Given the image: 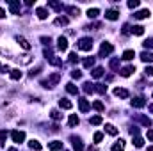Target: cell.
Instances as JSON below:
<instances>
[{
    "mask_svg": "<svg viewBox=\"0 0 153 151\" xmlns=\"http://www.w3.org/2000/svg\"><path fill=\"white\" fill-rule=\"evenodd\" d=\"M77 48L82 50V52H89L93 48V39L91 37H80L78 43H77Z\"/></svg>",
    "mask_w": 153,
    "mask_h": 151,
    "instance_id": "obj_1",
    "label": "cell"
},
{
    "mask_svg": "<svg viewBox=\"0 0 153 151\" xmlns=\"http://www.w3.org/2000/svg\"><path fill=\"white\" fill-rule=\"evenodd\" d=\"M59 80H61V73H52L48 77V80H43L41 82V85H43V87H54V85L59 84Z\"/></svg>",
    "mask_w": 153,
    "mask_h": 151,
    "instance_id": "obj_2",
    "label": "cell"
},
{
    "mask_svg": "<svg viewBox=\"0 0 153 151\" xmlns=\"http://www.w3.org/2000/svg\"><path fill=\"white\" fill-rule=\"evenodd\" d=\"M114 52V46L111 45V43H102V46H100V57H107V55H111Z\"/></svg>",
    "mask_w": 153,
    "mask_h": 151,
    "instance_id": "obj_3",
    "label": "cell"
},
{
    "mask_svg": "<svg viewBox=\"0 0 153 151\" xmlns=\"http://www.w3.org/2000/svg\"><path fill=\"white\" fill-rule=\"evenodd\" d=\"M78 109H80V112H82V114L89 112V109H91V103L87 101V98H80V100H78Z\"/></svg>",
    "mask_w": 153,
    "mask_h": 151,
    "instance_id": "obj_4",
    "label": "cell"
},
{
    "mask_svg": "<svg viewBox=\"0 0 153 151\" xmlns=\"http://www.w3.org/2000/svg\"><path fill=\"white\" fill-rule=\"evenodd\" d=\"M11 139H13L14 142L20 144V142H23V140H25V133H23V132H20V130H13V132H11Z\"/></svg>",
    "mask_w": 153,
    "mask_h": 151,
    "instance_id": "obj_5",
    "label": "cell"
},
{
    "mask_svg": "<svg viewBox=\"0 0 153 151\" xmlns=\"http://www.w3.org/2000/svg\"><path fill=\"white\" fill-rule=\"evenodd\" d=\"M130 103H132V107H134V109H142V107L146 105V100H144L142 96H137V98H134Z\"/></svg>",
    "mask_w": 153,
    "mask_h": 151,
    "instance_id": "obj_6",
    "label": "cell"
},
{
    "mask_svg": "<svg viewBox=\"0 0 153 151\" xmlns=\"http://www.w3.org/2000/svg\"><path fill=\"white\" fill-rule=\"evenodd\" d=\"M71 142H73V149H75V151H84V144H82V140H80L78 137L71 135Z\"/></svg>",
    "mask_w": 153,
    "mask_h": 151,
    "instance_id": "obj_7",
    "label": "cell"
},
{
    "mask_svg": "<svg viewBox=\"0 0 153 151\" xmlns=\"http://www.w3.org/2000/svg\"><path fill=\"white\" fill-rule=\"evenodd\" d=\"M57 48H59L61 52H64V50H68V39L61 36V37L57 39Z\"/></svg>",
    "mask_w": 153,
    "mask_h": 151,
    "instance_id": "obj_8",
    "label": "cell"
},
{
    "mask_svg": "<svg viewBox=\"0 0 153 151\" xmlns=\"http://www.w3.org/2000/svg\"><path fill=\"white\" fill-rule=\"evenodd\" d=\"M105 18L111 20V21H114V20L119 18V11H116V9H109V11L105 13Z\"/></svg>",
    "mask_w": 153,
    "mask_h": 151,
    "instance_id": "obj_9",
    "label": "cell"
},
{
    "mask_svg": "<svg viewBox=\"0 0 153 151\" xmlns=\"http://www.w3.org/2000/svg\"><path fill=\"white\" fill-rule=\"evenodd\" d=\"M20 2L18 0H13V2H9V11H11V14H18L20 13Z\"/></svg>",
    "mask_w": 153,
    "mask_h": 151,
    "instance_id": "obj_10",
    "label": "cell"
},
{
    "mask_svg": "<svg viewBox=\"0 0 153 151\" xmlns=\"http://www.w3.org/2000/svg\"><path fill=\"white\" fill-rule=\"evenodd\" d=\"M114 96L126 100V98H128V91H126V89H121V87H116V89H114Z\"/></svg>",
    "mask_w": 153,
    "mask_h": 151,
    "instance_id": "obj_11",
    "label": "cell"
},
{
    "mask_svg": "<svg viewBox=\"0 0 153 151\" xmlns=\"http://www.w3.org/2000/svg\"><path fill=\"white\" fill-rule=\"evenodd\" d=\"M16 41L20 43V46H21V48H25V50H30V43H29V41H27L25 37L18 36V37H16Z\"/></svg>",
    "mask_w": 153,
    "mask_h": 151,
    "instance_id": "obj_12",
    "label": "cell"
},
{
    "mask_svg": "<svg viewBox=\"0 0 153 151\" xmlns=\"http://www.w3.org/2000/svg\"><path fill=\"white\" fill-rule=\"evenodd\" d=\"M48 149H50V151H61V149H62V142H61V140H54V142L48 144Z\"/></svg>",
    "mask_w": 153,
    "mask_h": 151,
    "instance_id": "obj_13",
    "label": "cell"
},
{
    "mask_svg": "<svg viewBox=\"0 0 153 151\" xmlns=\"http://www.w3.org/2000/svg\"><path fill=\"white\" fill-rule=\"evenodd\" d=\"M134 71H135V68H134V66H126V68H123V70L119 71V75L126 78V77H130V75H132Z\"/></svg>",
    "mask_w": 153,
    "mask_h": 151,
    "instance_id": "obj_14",
    "label": "cell"
},
{
    "mask_svg": "<svg viewBox=\"0 0 153 151\" xmlns=\"http://www.w3.org/2000/svg\"><path fill=\"white\" fill-rule=\"evenodd\" d=\"M59 107H61V109H66V110H70L73 105H71V101H70V100L62 98V100H59Z\"/></svg>",
    "mask_w": 153,
    "mask_h": 151,
    "instance_id": "obj_15",
    "label": "cell"
},
{
    "mask_svg": "<svg viewBox=\"0 0 153 151\" xmlns=\"http://www.w3.org/2000/svg\"><path fill=\"white\" fill-rule=\"evenodd\" d=\"M66 93H70V94H75V96H77V94H78V87H77L75 84H71V82H70V84H66Z\"/></svg>",
    "mask_w": 153,
    "mask_h": 151,
    "instance_id": "obj_16",
    "label": "cell"
},
{
    "mask_svg": "<svg viewBox=\"0 0 153 151\" xmlns=\"http://www.w3.org/2000/svg\"><path fill=\"white\" fill-rule=\"evenodd\" d=\"M134 16H135L137 20H144V18H149V11H148V9H141V11H137Z\"/></svg>",
    "mask_w": 153,
    "mask_h": 151,
    "instance_id": "obj_17",
    "label": "cell"
},
{
    "mask_svg": "<svg viewBox=\"0 0 153 151\" xmlns=\"http://www.w3.org/2000/svg\"><path fill=\"white\" fill-rule=\"evenodd\" d=\"M105 132L109 135H118V128L114 124H105Z\"/></svg>",
    "mask_w": 153,
    "mask_h": 151,
    "instance_id": "obj_18",
    "label": "cell"
},
{
    "mask_svg": "<svg viewBox=\"0 0 153 151\" xmlns=\"http://www.w3.org/2000/svg\"><path fill=\"white\" fill-rule=\"evenodd\" d=\"M36 14H37L39 20H45V18L48 16V11H47V9H43V7H37V9H36Z\"/></svg>",
    "mask_w": 153,
    "mask_h": 151,
    "instance_id": "obj_19",
    "label": "cell"
},
{
    "mask_svg": "<svg viewBox=\"0 0 153 151\" xmlns=\"http://www.w3.org/2000/svg\"><path fill=\"white\" fill-rule=\"evenodd\" d=\"M103 73H105V70H103V68H100V66H98V68H94V70L91 71V75H93L94 78H102V77H103Z\"/></svg>",
    "mask_w": 153,
    "mask_h": 151,
    "instance_id": "obj_20",
    "label": "cell"
},
{
    "mask_svg": "<svg viewBox=\"0 0 153 151\" xmlns=\"http://www.w3.org/2000/svg\"><path fill=\"white\" fill-rule=\"evenodd\" d=\"M54 23H55V25H68V23H70V20H68L66 16H59V18H55Z\"/></svg>",
    "mask_w": 153,
    "mask_h": 151,
    "instance_id": "obj_21",
    "label": "cell"
},
{
    "mask_svg": "<svg viewBox=\"0 0 153 151\" xmlns=\"http://www.w3.org/2000/svg\"><path fill=\"white\" fill-rule=\"evenodd\" d=\"M93 91H94V84L85 82V84H84V93H85V94H91Z\"/></svg>",
    "mask_w": 153,
    "mask_h": 151,
    "instance_id": "obj_22",
    "label": "cell"
},
{
    "mask_svg": "<svg viewBox=\"0 0 153 151\" xmlns=\"http://www.w3.org/2000/svg\"><path fill=\"white\" fill-rule=\"evenodd\" d=\"M141 60H142V62H151V60H153V53L142 52V53H141Z\"/></svg>",
    "mask_w": 153,
    "mask_h": 151,
    "instance_id": "obj_23",
    "label": "cell"
},
{
    "mask_svg": "<svg viewBox=\"0 0 153 151\" xmlns=\"http://www.w3.org/2000/svg\"><path fill=\"white\" fill-rule=\"evenodd\" d=\"M94 91L100 93V94H105V93H107V85H103V84H94Z\"/></svg>",
    "mask_w": 153,
    "mask_h": 151,
    "instance_id": "obj_24",
    "label": "cell"
},
{
    "mask_svg": "<svg viewBox=\"0 0 153 151\" xmlns=\"http://www.w3.org/2000/svg\"><path fill=\"white\" fill-rule=\"evenodd\" d=\"M9 77H11L13 80H20V78H21V71H20V70H11V71H9Z\"/></svg>",
    "mask_w": 153,
    "mask_h": 151,
    "instance_id": "obj_25",
    "label": "cell"
},
{
    "mask_svg": "<svg viewBox=\"0 0 153 151\" xmlns=\"http://www.w3.org/2000/svg\"><path fill=\"white\" fill-rule=\"evenodd\" d=\"M68 124H70L71 128H75V126L78 124V116H77V114H71V116H70V121H68Z\"/></svg>",
    "mask_w": 153,
    "mask_h": 151,
    "instance_id": "obj_26",
    "label": "cell"
},
{
    "mask_svg": "<svg viewBox=\"0 0 153 151\" xmlns=\"http://www.w3.org/2000/svg\"><path fill=\"white\" fill-rule=\"evenodd\" d=\"M137 119H139V121H141L144 126H148V128L153 124V123H151V119H149V117H146V116H137Z\"/></svg>",
    "mask_w": 153,
    "mask_h": 151,
    "instance_id": "obj_27",
    "label": "cell"
},
{
    "mask_svg": "<svg viewBox=\"0 0 153 151\" xmlns=\"http://www.w3.org/2000/svg\"><path fill=\"white\" fill-rule=\"evenodd\" d=\"M134 57H135V52H134V50H126V52L123 53V59H125V60H132Z\"/></svg>",
    "mask_w": 153,
    "mask_h": 151,
    "instance_id": "obj_28",
    "label": "cell"
},
{
    "mask_svg": "<svg viewBox=\"0 0 153 151\" xmlns=\"http://www.w3.org/2000/svg\"><path fill=\"white\" fill-rule=\"evenodd\" d=\"M29 147L34 149V151H39V149H41V144H39V140H34V139H32V140L29 142Z\"/></svg>",
    "mask_w": 153,
    "mask_h": 151,
    "instance_id": "obj_29",
    "label": "cell"
},
{
    "mask_svg": "<svg viewBox=\"0 0 153 151\" xmlns=\"http://www.w3.org/2000/svg\"><path fill=\"white\" fill-rule=\"evenodd\" d=\"M94 66V57H87L84 60V68H93Z\"/></svg>",
    "mask_w": 153,
    "mask_h": 151,
    "instance_id": "obj_30",
    "label": "cell"
},
{
    "mask_svg": "<svg viewBox=\"0 0 153 151\" xmlns=\"http://www.w3.org/2000/svg\"><path fill=\"white\" fill-rule=\"evenodd\" d=\"M132 32H134L135 36H142V34H144V27H142V25H135V27L132 29Z\"/></svg>",
    "mask_w": 153,
    "mask_h": 151,
    "instance_id": "obj_31",
    "label": "cell"
},
{
    "mask_svg": "<svg viewBox=\"0 0 153 151\" xmlns=\"http://www.w3.org/2000/svg\"><path fill=\"white\" fill-rule=\"evenodd\" d=\"M48 6H50V7H54L55 11H62V7H64L62 4H59V2H54V0H50V2H48Z\"/></svg>",
    "mask_w": 153,
    "mask_h": 151,
    "instance_id": "obj_32",
    "label": "cell"
},
{
    "mask_svg": "<svg viewBox=\"0 0 153 151\" xmlns=\"http://www.w3.org/2000/svg\"><path fill=\"white\" fill-rule=\"evenodd\" d=\"M93 109L98 110V112H103V110H105V107H103L102 101H94V103H93Z\"/></svg>",
    "mask_w": 153,
    "mask_h": 151,
    "instance_id": "obj_33",
    "label": "cell"
},
{
    "mask_svg": "<svg viewBox=\"0 0 153 151\" xmlns=\"http://www.w3.org/2000/svg\"><path fill=\"white\" fill-rule=\"evenodd\" d=\"M123 149H125V142L123 140H119V142H116L112 146V151H123Z\"/></svg>",
    "mask_w": 153,
    "mask_h": 151,
    "instance_id": "obj_34",
    "label": "cell"
},
{
    "mask_svg": "<svg viewBox=\"0 0 153 151\" xmlns=\"http://www.w3.org/2000/svg\"><path fill=\"white\" fill-rule=\"evenodd\" d=\"M66 11H68V13H70L71 16H78V13H80V11H78V7H73V6L66 7Z\"/></svg>",
    "mask_w": 153,
    "mask_h": 151,
    "instance_id": "obj_35",
    "label": "cell"
},
{
    "mask_svg": "<svg viewBox=\"0 0 153 151\" xmlns=\"http://www.w3.org/2000/svg\"><path fill=\"white\" fill-rule=\"evenodd\" d=\"M134 146H135V147H142V146H144V140L137 135V137H134Z\"/></svg>",
    "mask_w": 153,
    "mask_h": 151,
    "instance_id": "obj_36",
    "label": "cell"
},
{
    "mask_svg": "<svg viewBox=\"0 0 153 151\" xmlns=\"http://www.w3.org/2000/svg\"><path fill=\"white\" fill-rule=\"evenodd\" d=\"M98 14H100V9H96V7H94V9H89V11H87V16H89V18H96Z\"/></svg>",
    "mask_w": 153,
    "mask_h": 151,
    "instance_id": "obj_37",
    "label": "cell"
},
{
    "mask_svg": "<svg viewBox=\"0 0 153 151\" xmlns=\"http://www.w3.org/2000/svg\"><path fill=\"white\" fill-rule=\"evenodd\" d=\"M109 66H111L112 70H118L119 68V59H112L111 62H109Z\"/></svg>",
    "mask_w": 153,
    "mask_h": 151,
    "instance_id": "obj_38",
    "label": "cell"
},
{
    "mask_svg": "<svg viewBox=\"0 0 153 151\" xmlns=\"http://www.w3.org/2000/svg\"><path fill=\"white\" fill-rule=\"evenodd\" d=\"M50 116H52V119H55V121H59V119L62 117V116H61V112H59V110H55V109L50 112Z\"/></svg>",
    "mask_w": 153,
    "mask_h": 151,
    "instance_id": "obj_39",
    "label": "cell"
},
{
    "mask_svg": "<svg viewBox=\"0 0 153 151\" xmlns=\"http://www.w3.org/2000/svg\"><path fill=\"white\" fill-rule=\"evenodd\" d=\"M102 116H94V117H91V124H102Z\"/></svg>",
    "mask_w": 153,
    "mask_h": 151,
    "instance_id": "obj_40",
    "label": "cell"
},
{
    "mask_svg": "<svg viewBox=\"0 0 153 151\" xmlns=\"http://www.w3.org/2000/svg\"><path fill=\"white\" fill-rule=\"evenodd\" d=\"M48 62H50V64H54V66H61V64H62V62H61V59H59V57H52V59H50V60H48Z\"/></svg>",
    "mask_w": 153,
    "mask_h": 151,
    "instance_id": "obj_41",
    "label": "cell"
},
{
    "mask_svg": "<svg viewBox=\"0 0 153 151\" xmlns=\"http://www.w3.org/2000/svg\"><path fill=\"white\" fill-rule=\"evenodd\" d=\"M93 139H94V142H102V140H103V133H100V132H96Z\"/></svg>",
    "mask_w": 153,
    "mask_h": 151,
    "instance_id": "obj_42",
    "label": "cell"
},
{
    "mask_svg": "<svg viewBox=\"0 0 153 151\" xmlns=\"http://www.w3.org/2000/svg\"><path fill=\"white\" fill-rule=\"evenodd\" d=\"M128 7H130V9H135V7H139V2H137V0H130Z\"/></svg>",
    "mask_w": 153,
    "mask_h": 151,
    "instance_id": "obj_43",
    "label": "cell"
},
{
    "mask_svg": "<svg viewBox=\"0 0 153 151\" xmlns=\"http://www.w3.org/2000/svg\"><path fill=\"white\" fill-rule=\"evenodd\" d=\"M71 77H73V78H77V80H78V78H82V73H80V71H78V70H73V71H71Z\"/></svg>",
    "mask_w": 153,
    "mask_h": 151,
    "instance_id": "obj_44",
    "label": "cell"
},
{
    "mask_svg": "<svg viewBox=\"0 0 153 151\" xmlns=\"http://www.w3.org/2000/svg\"><path fill=\"white\" fill-rule=\"evenodd\" d=\"M142 45H144V48H153V39H146Z\"/></svg>",
    "mask_w": 153,
    "mask_h": 151,
    "instance_id": "obj_45",
    "label": "cell"
},
{
    "mask_svg": "<svg viewBox=\"0 0 153 151\" xmlns=\"http://www.w3.org/2000/svg\"><path fill=\"white\" fill-rule=\"evenodd\" d=\"M41 43H43V45H50L52 39H50V37H47V36H43V37H41Z\"/></svg>",
    "mask_w": 153,
    "mask_h": 151,
    "instance_id": "obj_46",
    "label": "cell"
},
{
    "mask_svg": "<svg viewBox=\"0 0 153 151\" xmlns=\"http://www.w3.org/2000/svg\"><path fill=\"white\" fill-rule=\"evenodd\" d=\"M43 53H45V57H47V59H48V60H50V59H52V57H55V55H54V53H52V50H45V52H43Z\"/></svg>",
    "mask_w": 153,
    "mask_h": 151,
    "instance_id": "obj_47",
    "label": "cell"
},
{
    "mask_svg": "<svg viewBox=\"0 0 153 151\" xmlns=\"http://www.w3.org/2000/svg\"><path fill=\"white\" fill-rule=\"evenodd\" d=\"M7 139V132H4V130H0V142H4Z\"/></svg>",
    "mask_w": 153,
    "mask_h": 151,
    "instance_id": "obj_48",
    "label": "cell"
},
{
    "mask_svg": "<svg viewBox=\"0 0 153 151\" xmlns=\"http://www.w3.org/2000/svg\"><path fill=\"white\" fill-rule=\"evenodd\" d=\"M77 60H78L77 53H75V52H71V53H70V62H77Z\"/></svg>",
    "mask_w": 153,
    "mask_h": 151,
    "instance_id": "obj_49",
    "label": "cell"
},
{
    "mask_svg": "<svg viewBox=\"0 0 153 151\" xmlns=\"http://www.w3.org/2000/svg\"><path fill=\"white\" fill-rule=\"evenodd\" d=\"M144 73H146L148 77H153V68H151V66H146V70H144Z\"/></svg>",
    "mask_w": 153,
    "mask_h": 151,
    "instance_id": "obj_50",
    "label": "cell"
},
{
    "mask_svg": "<svg viewBox=\"0 0 153 151\" xmlns=\"http://www.w3.org/2000/svg\"><path fill=\"white\" fill-rule=\"evenodd\" d=\"M6 71H11V70H9L7 66H4L2 62H0V73H6Z\"/></svg>",
    "mask_w": 153,
    "mask_h": 151,
    "instance_id": "obj_51",
    "label": "cell"
},
{
    "mask_svg": "<svg viewBox=\"0 0 153 151\" xmlns=\"http://www.w3.org/2000/svg\"><path fill=\"white\" fill-rule=\"evenodd\" d=\"M132 30H130V25H123V34H130Z\"/></svg>",
    "mask_w": 153,
    "mask_h": 151,
    "instance_id": "obj_52",
    "label": "cell"
},
{
    "mask_svg": "<svg viewBox=\"0 0 153 151\" xmlns=\"http://www.w3.org/2000/svg\"><path fill=\"white\" fill-rule=\"evenodd\" d=\"M148 139L153 142V130H148Z\"/></svg>",
    "mask_w": 153,
    "mask_h": 151,
    "instance_id": "obj_53",
    "label": "cell"
},
{
    "mask_svg": "<svg viewBox=\"0 0 153 151\" xmlns=\"http://www.w3.org/2000/svg\"><path fill=\"white\" fill-rule=\"evenodd\" d=\"M0 18H6V11L2 7H0Z\"/></svg>",
    "mask_w": 153,
    "mask_h": 151,
    "instance_id": "obj_54",
    "label": "cell"
},
{
    "mask_svg": "<svg viewBox=\"0 0 153 151\" xmlns=\"http://www.w3.org/2000/svg\"><path fill=\"white\" fill-rule=\"evenodd\" d=\"M7 151H18V149H16V147H9Z\"/></svg>",
    "mask_w": 153,
    "mask_h": 151,
    "instance_id": "obj_55",
    "label": "cell"
},
{
    "mask_svg": "<svg viewBox=\"0 0 153 151\" xmlns=\"http://www.w3.org/2000/svg\"><path fill=\"white\" fill-rule=\"evenodd\" d=\"M149 112H151V114H153V105H149Z\"/></svg>",
    "mask_w": 153,
    "mask_h": 151,
    "instance_id": "obj_56",
    "label": "cell"
},
{
    "mask_svg": "<svg viewBox=\"0 0 153 151\" xmlns=\"http://www.w3.org/2000/svg\"><path fill=\"white\" fill-rule=\"evenodd\" d=\"M148 151H153V146H149V147H148Z\"/></svg>",
    "mask_w": 153,
    "mask_h": 151,
    "instance_id": "obj_57",
    "label": "cell"
}]
</instances>
